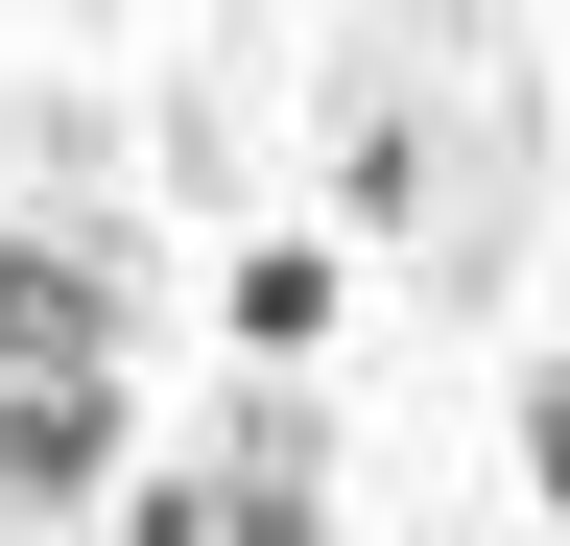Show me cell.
Masks as SVG:
<instances>
[{
    "label": "cell",
    "instance_id": "1",
    "mask_svg": "<svg viewBox=\"0 0 570 546\" xmlns=\"http://www.w3.org/2000/svg\"><path fill=\"white\" fill-rule=\"evenodd\" d=\"M119 499V380H0V523H96Z\"/></svg>",
    "mask_w": 570,
    "mask_h": 546
},
{
    "label": "cell",
    "instance_id": "2",
    "mask_svg": "<svg viewBox=\"0 0 570 546\" xmlns=\"http://www.w3.org/2000/svg\"><path fill=\"white\" fill-rule=\"evenodd\" d=\"M0 380H119V286L71 238H0Z\"/></svg>",
    "mask_w": 570,
    "mask_h": 546
},
{
    "label": "cell",
    "instance_id": "3",
    "mask_svg": "<svg viewBox=\"0 0 570 546\" xmlns=\"http://www.w3.org/2000/svg\"><path fill=\"white\" fill-rule=\"evenodd\" d=\"M214 546H333V475H309V404H238V451H214Z\"/></svg>",
    "mask_w": 570,
    "mask_h": 546
},
{
    "label": "cell",
    "instance_id": "4",
    "mask_svg": "<svg viewBox=\"0 0 570 546\" xmlns=\"http://www.w3.org/2000/svg\"><path fill=\"white\" fill-rule=\"evenodd\" d=\"M214 309H238V357H262V380H309L356 286H333V238H238V286H214Z\"/></svg>",
    "mask_w": 570,
    "mask_h": 546
},
{
    "label": "cell",
    "instance_id": "5",
    "mask_svg": "<svg viewBox=\"0 0 570 546\" xmlns=\"http://www.w3.org/2000/svg\"><path fill=\"white\" fill-rule=\"evenodd\" d=\"M96 546H214V475H119V523Z\"/></svg>",
    "mask_w": 570,
    "mask_h": 546
},
{
    "label": "cell",
    "instance_id": "6",
    "mask_svg": "<svg viewBox=\"0 0 570 546\" xmlns=\"http://www.w3.org/2000/svg\"><path fill=\"white\" fill-rule=\"evenodd\" d=\"M523 499L570 523V357H523Z\"/></svg>",
    "mask_w": 570,
    "mask_h": 546
},
{
    "label": "cell",
    "instance_id": "7",
    "mask_svg": "<svg viewBox=\"0 0 570 546\" xmlns=\"http://www.w3.org/2000/svg\"><path fill=\"white\" fill-rule=\"evenodd\" d=\"M428 546H475V523H428Z\"/></svg>",
    "mask_w": 570,
    "mask_h": 546
}]
</instances>
